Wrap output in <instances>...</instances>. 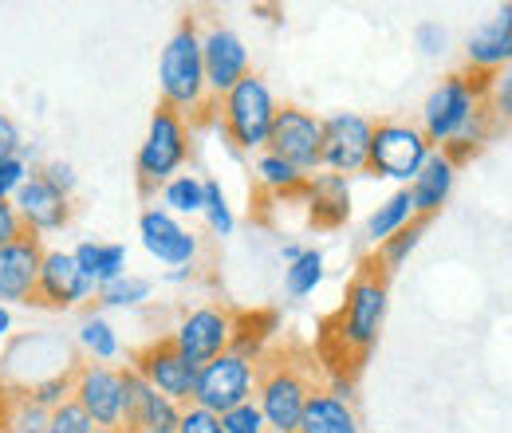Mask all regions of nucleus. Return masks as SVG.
I'll return each mask as SVG.
<instances>
[{
    "label": "nucleus",
    "instance_id": "obj_35",
    "mask_svg": "<svg viewBox=\"0 0 512 433\" xmlns=\"http://www.w3.org/2000/svg\"><path fill=\"white\" fill-rule=\"evenodd\" d=\"M221 426H225V433H272L264 414H260V406H256V398L237 406V410H229V414H221Z\"/></svg>",
    "mask_w": 512,
    "mask_h": 433
},
{
    "label": "nucleus",
    "instance_id": "obj_37",
    "mask_svg": "<svg viewBox=\"0 0 512 433\" xmlns=\"http://www.w3.org/2000/svg\"><path fill=\"white\" fill-rule=\"evenodd\" d=\"M24 233H28V225L20 221L16 205H12L8 197H0V248H8L12 241H20Z\"/></svg>",
    "mask_w": 512,
    "mask_h": 433
},
{
    "label": "nucleus",
    "instance_id": "obj_44",
    "mask_svg": "<svg viewBox=\"0 0 512 433\" xmlns=\"http://www.w3.org/2000/svg\"><path fill=\"white\" fill-rule=\"evenodd\" d=\"M280 256L292 264V260H300V256H304V248H300V245H284V248H280Z\"/></svg>",
    "mask_w": 512,
    "mask_h": 433
},
{
    "label": "nucleus",
    "instance_id": "obj_45",
    "mask_svg": "<svg viewBox=\"0 0 512 433\" xmlns=\"http://www.w3.org/2000/svg\"><path fill=\"white\" fill-rule=\"evenodd\" d=\"M8 323H12V319H8V311L0 308V331H8Z\"/></svg>",
    "mask_w": 512,
    "mask_h": 433
},
{
    "label": "nucleus",
    "instance_id": "obj_8",
    "mask_svg": "<svg viewBox=\"0 0 512 433\" xmlns=\"http://www.w3.org/2000/svg\"><path fill=\"white\" fill-rule=\"evenodd\" d=\"M268 154L288 162L292 170H300L304 178L312 170L323 166V119H316L312 111L296 107V103H284L276 107V119L268 130Z\"/></svg>",
    "mask_w": 512,
    "mask_h": 433
},
{
    "label": "nucleus",
    "instance_id": "obj_38",
    "mask_svg": "<svg viewBox=\"0 0 512 433\" xmlns=\"http://www.w3.org/2000/svg\"><path fill=\"white\" fill-rule=\"evenodd\" d=\"M489 107H493L497 115L512 119V67L505 71V75H497V79H493V91H489Z\"/></svg>",
    "mask_w": 512,
    "mask_h": 433
},
{
    "label": "nucleus",
    "instance_id": "obj_28",
    "mask_svg": "<svg viewBox=\"0 0 512 433\" xmlns=\"http://www.w3.org/2000/svg\"><path fill=\"white\" fill-rule=\"evenodd\" d=\"M146 296H150V280H142V276H119V280L95 288V304H103V308H130V304H142Z\"/></svg>",
    "mask_w": 512,
    "mask_h": 433
},
{
    "label": "nucleus",
    "instance_id": "obj_2",
    "mask_svg": "<svg viewBox=\"0 0 512 433\" xmlns=\"http://www.w3.org/2000/svg\"><path fill=\"white\" fill-rule=\"evenodd\" d=\"M256 374V406L272 433H296L300 414L316 390H327V378L312 347L284 339L268 343L253 363Z\"/></svg>",
    "mask_w": 512,
    "mask_h": 433
},
{
    "label": "nucleus",
    "instance_id": "obj_5",
    "mask_svg": "<svg viewBox=\"0 0 512 433\" xmlns=\"http://www.w3.org/2000/svg\"><path fill=\"white\" fill-rule=\"evenodd\" d=\"M190 158V126L182 123V115L166 103L154 107V119H150V134L138 150V162H134V182H138V197L150 201L158 189H166L174 182V174L186 166Z\"/></svg>",
    "mask_w": 512,
    "mask_h": 433
},
{
    "label": "nucleus",
    "instance_id": "obj_29",
    "mask_svg": "<svg viewBox=\"0 0 512 433\" xmlns=\"http://www.w3.org/2000/svg\"><path fill=\"white\" fill-rule=\"evenodd\" d=\"M79 343H83V347L91 351V359H99V363H111V359L119 355V339H115L111 323H107V319H99V315H91V319L83 323Z\"/></svg>",
    "mask_w": 512,
    "mask_h": 433
},
{
    "label": "nucleus",
    "instance_id": "obj_7",
    "mask_svg": "<svg viewBox=\"0 0 512 433\" xmlns=\"http://www.w3.org/2000/svg\"><path fill=\"white\" fill-rule=\"evenodd\" d=\"M430 154L434 150H430L422 126L375 123V130H371V154H367V174L394 178V182H414Z\"/></svg>",
    "mask_w": 512,
    "mask_h": 433
},
{
    "label": "nucleus",
    "instance_id": "obj_3",
    "mask_svg": "<svg viewBox=\"0 0 512 433\" xmlns=\"http://www.w3.org/2000/svg\"><path fill=\"white\" fill-rule=\"evenodd\" d=\"M162 103L174 107L182 115V123L201 130V126L217 123L221 103L209 95L205 83V63H201V32H197V16H182L174 36L162 48Z\"/></svg>",
    "mask_w": 512,
    "mask_h": 433
},
{
    "label": "nucleus",
    "instance_id": "obj_9",
    "mask_svg": "<svg viewBox=\"0 0 512 433\" xmlns=\"http://www.w3.org/2000/svg\"><path fill=\"white\" fill-rule=\"evenodd\" d=\"M256 398V374L253 363L225 351L217 359H209L205 367H197V382H193V402L190 406H201L209 414H229L245 402Z\"/></svg>",
    "mask_w": 512,
    "mask_h": 433
},
{
    "label": "nucleus",
    "instance_id": "obj_10",
    "mask_svg": "<svg viewBox=\"0 0 512 433\" xmlns=\"http://www.w3.org/2000/svg\"><path fill=\"white\" fill-rule=\"evenodd\" d=\"M130 371L138 374L142 382H150L158 394H166L170 402L178 406H190L193 402V382H197V367L178 351L174 335H158L150 339L146 347H134L130 351Z\"/></svg>",
    "mask_w": 512,
    "mask_h": 433
},
{
    "label": "nucleus",
    "instance_id": "obj_41",
    "mask_svg": "<svg viewBox=\"0 0 512 433\" xmlns=\"http://www.w3.org/2000/svg\"><path fill=\"white\" fill-rule=\"evenodd\" d=\"M40 174H44L52 186L64 189V193L75 189V174H71V166H67V162H44V166H40Z\"/></svg>",
    "mask_w": 512,
    "mask_h": 433
},
{
    "label": "nucleus",
    "instance_id": "obj_23",
    "mask_svg": "<svg viewBox=\"0 0 512 433\" xmlns=\"http://www.w3.org/2000/svg\"><path fill=\"white\" fill-rule=\"evenodd\" d=\"M449 189H453V166L446 162V154H430L426 166L418 170V178L410 182V205H414V217H434L442 205H446Z\"/></svg>",
    "mask_w": 512,
    "mask_h": 433
},
{
    "label": "nucleus",
    "instance_id": "obj_33",
    "mask_svg": "<svg viewBox=\"0 0 512 433\" xmlns=\"http://www.w3.org/2000/svg\"><path fill=\"white\" fill-rule=\"evenodd\" d=\"M201 189H205L201 209H205V217H209L213 233H217V237H229V233H233V213H229V205H225L221 186H217V182H201Z\"/></svg>",
    "mask_w": 512,
    "mask_h": 433
},
{
    "label": "nucleus",
    "instance_id": "obj_42",
    "mask_svg": "<svg viewBox=\"0 0 512 433\" xmlns=\"http://www.w3.org/2000/svg\"><path fill=\"white\" fill-rule=\"evenodd\" d=\"M12 406H16V398H12V382H8L4 371H0V433H12Z\"/></svg>",
    "mask_w": 512,
    "mask_h": 433
},
{
    "label": "nucleus",
    "instance_id": "obj_18",
    "mask_svg": "<svg viewBox=\"0 0 512 433\" xmlns=\"http://www.w3.org/2000/svg\"><path fill=\"white\" fill-rule=\"evenodd\" d=\"M44 237L40 233H24L20 241L0 248V300L4 304H28L36 280H40V264H44Z\"/></svg>",
    "mask_w": 512,
    "mask_h": 433
},
{
    "label": "nucleus",
    "instance_id": "obj_43",
    "mask_svg": "<svg viewBox=\"0 0 512 433\" xmlns=\"http://www.w3.org/2000/svg\"><path fill=\"white\" fill-rule=\"evenodd\" d=\"M418 40L426 44V52H430V56H438V52H446V28H438V24H422V32H418Z\"/></svg>",
    "mask_w": 512,
    "mask_h": 433
},
{
    "label": "nucleus",
    "instance_id": "obj_12",
    "mask_svg": "<svg viewBox=\"0 0 512 433\" xmlns=\"http://www.w3.org/2000/svg\"><path fill=\"white\" fill-rule=\"evenodd\" d=\"M95 296V280L75 264L71 252H44L40 264V280L28 296V308L40 311H71L79 308L83 300Z\"/></svg>",
    "mask_w": 512,
    "mask_h": 433
},
{
    "label": "nucleus",
    "instance_id": "obj_15",
    "mask_svg": "<svg viewBox=\"0 0 512 433\" xmlns=\"http://www.w3.org/2000/svg\"><path fill=\"white\" fill-rule=\"evenodd\" d=\"M16 213H20V221L32 229V233H60L71 225V217H75V197L64 193L60 186H52L44 174H40V166L24 178V186L16 189Z\"/></svg>",
    "mask_w": 512,
    "mask_h": 433
},
{
    "label": "nucleus",
    "instance_id": "obj_17",
    "mask_svg": "<svg viewBox=\"0 0 512 433\" xmlns=\"http://www.w3.org/2000/svg\"><path fill=\"white\" fill-rule=\"evenodd\" d=\"M201 63H205L209 95L217 103L249 75V52H245L241 36L229 32V28H221V24H209L205 28V36H201Z\"/></svg>",
    "mask_w": 512,
    "mask_h": 433
},
{
    "label": "nucleus",
    "instance_id": "obj_1",
    "mask_svg": "<svg viewBox=\"0 0 512 433\" xmlns=\"http://www.w3.org/2000/svg\"><path fill=\"white\" fill-rule=\"evenodd\" d=\"M386 292H390V268L379 260V252H367L347 280L343 304L320 319L312 351L320 359L327 390H335L339 398H347L367 371L386 315Z\"/></svg>",
    "mask_w": 512,
    "mask_h": 433
},
{
    "label": "nucleus",
    "instance_id": "obj_31",
    "mask_svg": "<svg viewBox=\"0 0 512 433\" xmlns=\"http://www.w3.org/2000/svg\"><path fill=\"white\" fill-rule=\"evenodd\" d=\"M320 280H323V256L316 252V248H308L300 260L288 264V292H292V296H308V292H316Z\"/></svg>",
    "mask_w": 512,
    "mask_h": 433
},
{
    "label": "nucleus",
    "instance_id": "obj_13",
    "mask_svg": "<svg viewBox=\"0 0 512 433\" xmlns=\"http://www.w3.org/2000/svg\"><path fill=\"white\" fill-rule=\"evenodd\" d=\"M170 335L193 367H205L209 359L225 355L229 343H233V308H225V304L197 308L190 315H182V323Z\"/></svg>",
    "mask_w": 512,
    "mask_h": 433
},
{
    "label": "nucleus",
    "instance_id": "obj_27",
    "mask_svg": "<svg viewBox=\"0 0 512 433\" xmlns=\"http://www.w3.org/2000/svg\"><path fill=\"white\" fill-rule=\"evenodd\" d=\"M426 225H430V217H410L394 237H386L383 245L375 248V252H379V260H383L390 272H394V268L414 252V245H418V241H422V233H426Z\"/></svg>",
    "mask_w": 512,
    "mask_h": 433
},
{
    "label": "nucleus",
    "instance_id": "obj_19",
    "mask_svg": "<svg viewBox=\"0 0 512 433\" xmlns=\"http://www.w3.org/2000/svg\"><path fill=\"white\" fill-rule=\"evenodd\" d=\"M138 229H142V245H146L150 256H158V260H166V264H193V256H197V237H193L190 229H182L170 213L146 209L142 221H138Z\"/></svg>",
    "mask_w": 512,
    "mask_h": 433
},
{
    "label": "nucleus",
    "instance_id": "obj_21",
    "mask_svg": "<svg viewBox=\"0 0 512 433\" xmlns=\"http://www.w3.org/2000/svg\"><path fill=\"white\" fill-rule=\"evenodd\" d=\"M469 63L497 71L501 63L512 60V4H501L493 20H485L473 36H469Z\"/></svg>",
    "mask_w": 512,
    "mask_h": 433
},
{
    "label": "nucleus",
    "instance_id": "obj_16",
    "mask_svg": "<svg viewBox=\"0 0 512 433\" xmlns=\"http://www.w3.org/2000/svg\"><path fill=\"white\" fill-rule=\"evenodd\" d=\"M371 130L363 115H331L323 119V166L339 178L367 174V154H371Z\"/></svg>",
    "mask_w": 512,
    "mask_h": 433
},
{
    "label": "nucleus",
    "instance_id": "obj_4",
    "mask_svg": "<svg viewBox=\"0 0 512 433\" xmlns=\"http://www.w3.org/2000/svg\"><path fill=\"white\" fill-rule=\"evenodd\" d=\"M493 79L497 71H485V67H465V71H453L446 75L434 95L426 99V111H422V134L430 146H446L453 142L465 126L473 123V115L489 103V91H493Z\"/></svg>",
    "mask_w": 512,
    "mask_h": 433
},
{
    "label": "nucleus",
    "instance_id": "obj_36",
    "mask_svg": "<svg viewBox=\"0 0 512 433\" xmlns=\"http://www.w3.org/2000/svg\"><path fill=\"white\" fill-rule=\"evenodd\" d=\"M178 433H225L221 418L201 410V406H182V418H178Z\"/></svg>",
    "mask_w": 512,
    "mask_h": 433
},
{
    "label": "nucleus",
    "instance_id": "obj_20",
    "mask_svg": "<svg viewBox=\"0 0 512 433\" xmlns=\"http://www.w3.org/2000/svg\"><path fill=\"white\" fill-rule=\"evenodd\" d=\"M351 217V186L339 174H320L308 182V225L339 229Z\"/></svg>",
    "mask_w": 512,
    "mask_h": 433
},
{
    "label": "nucleus",
    "instance_id": "obj_34",
    "mask_svg": "<svg viewBox=\"0 0 512 433\" xmlns=\"http://www.w3.org/2000/svg\"><path fill=\"white\" fill-rule=\"evenodd\" d=\"M48 433H95V422L67 398L48 414Z\"/></svg>",
    "mask_w": 512,
    "mask_h": 433
},
{
    "label": "nucleus",
    "instance_id": "obj_30",
    "mask_svg": "<svg viewBox=\"0 0 512 433\" xmlns=\"http://www.w3.org/2000/svg\"><path fill=\"white\" fill-rule=\"evenodd\" d=\"M12 398H16V406H12V433H48V414L52 410L36 406L28 398V390L16 386V382H12Z\"/></svg>",
    "mask_w": 512,
    "mask_h": 433
},
{
    "label": "nucleus",
    "instance_id": "obj_11",
    "mask_svg": "<svg viewBox=\"0 0 512 433\" xmlns=\"http://www.w3.org/2000/svg\"><path fill=\"white\" fill-rule=\"evenodd\" d=\"M71 402L95 422V430H119L123 422V367L99 359H75Z\"/></svg>",
    "mask_w": 512,
    "mask_h": 433
},
{
    "label": "nucleus",
    "instance_id": "obj_46",
    "mask_svg": "<svg viewBox=\"0 0 512 433\" xmlns=\"http://www.w3.org/2000/svg\"><path fill=\"white\" fill-rule=\"evenodd\" d=\"M95 433H119V430H95Z\"/></svg>",
    "mask_w": 512,
    "mask_h": 433
},
{
    "label": "nucleus",
    "instance_id": "obj_32",
    "mask_svg": "<svg viewBox=\"0 0 512 433\" xmlns=\"http://www.w3.org/2000/svg\"><path fill=\"white\" fill-rule=\"evenodd\" d=\"M162 197H166V205H170V209H178V213H197V209H201V201H205V189H201L197 178L182 174V178H174L170 186L162 189Z\"/></svg>",
    "mask_w": 512,
    "mask_h": 433
},
{
    "label": "nucleus",
    "instance_id": "obj_25",
    "mask_svg": "<svg viewBox=\"0 0 512 433\" xmlns=\"http://www.w3.org/2000/svg\"><path fill=\"white\" fill-rule=\"evenodd\" d=\"M71 256H75V264L95 280V288L119 280V276H123V264H127V248L123 245H95V241H87V245L75 248Z\"/></svg>",
    "mask_w": 512,
    "mask_h": 433
},
{
    "label": "nucleus",
    "instance_id": "obj_14",
    "mask_svg": "<svg viewBox=\"0 0 512 433\" xmlns=\"http://www.w3.org/2000/svg\"><path fill=\"white\" fill-rule=\"evenodd\" d=\"M182 406L123 367V422L119 433H178Z\"/></svg>",
    "mask_w": 512,
    "mask_h": 433
},
{
    "label": "nucleus",
    "instance_id": "obj_40",
    "mask_svg": "<svg viewBox=\"0 0 512 433\" xmlns=\"http://www.w3.org/2000/svg\"><path fill=\"white\" fill-rule=\"evenodd\" d=\"M20 130H16V123L0 111V162H8V158H20Z\"/></svg>",
    "mask_w": 512,
    "mask_h": 433
},
{
    "label": "nucleus",
    "instance_id": "obj_6",
    "mask_svg": "<svg viewBox=\"0 0 512 433\" xmlns=\"http://www.w3.org/2000/svg\"><path fill=\"white\" fill-rule=\"evenodd\" d=\"M272 119H276L272 91H268V83L260 75H253V71L221 99V111H217V123H221L225 138L237 150H260L268 142Z\"/></svg>",
    "mask_w": 512,
    "mask_h": 433
},
{
    "label": "nucleus",
    "instance_id": "obj_39",
    "mask_svg": "<svg viewBox=\"0 0 512 433\" xmlns=\"http://www.w3.org/2000/svg\"><path fill=\"white\" fill-rule=\"evenodd\" d=\"M24 178H28L24 158H8V162H0V197L16 193V189L24 186Z\"/></svg>",
    "mask_w": 512,
    "mask_h": 433
},
{
    "label": "nucleus",
    "instance_id": "obj_26",
    "mask_svg": "<svg viewBox=\"0 0 512 433\" xmlns=\"http://www.w3.org/2000/svg\"><path fill=\"white\" fill-rule=\"evenodd\" d=\"M414 217V205H410V189H398L386 205H379L375 213H371V221H367V241H375V245H383L386 237H394L406 221Z\"/></svg>",
    "mask_w": 512,
    "mask_h": 433
},
{
    "label": "nucleus",
    "instance_id": "obj_22",
    "mask_svg": "<svg viewBox=\"0 0 512 433\" xmlns=\"http://www.w3.org/2000/svg\"><path fill=\"white\" fill-rule=\"evenodd\" d=\"M296 433H359V422L347 398H339L335 390H316L300 414Z\"/></svg>",
    "mask_w": 512,
    "mask_h": 433
},
{
    "label": "nucleus",
    "instance_id": "obj_24",
    "mask_svg": "<svg viewBox=\"0 0 512 433\" xmlns=\"http://www.w3.org/2000/svg\"><path fill=\"white\" fill-rule=\"evenodd\" d=\"M276 327H280V315L272 308H260V311L233 308V343H229V351L241 355V359H249V363H256Z\"/></svg>",
    "mask_w": 512,
    "mask_h": 433
}]
</instances>
